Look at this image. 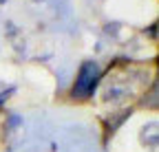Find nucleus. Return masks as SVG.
Masks as SVG:
<instances>
[{
	"mask_svg": "<svg viewBox=\"0 0 159 152\" xmlns=\"http://www.w3.org/2000/svg\"><path fill=\"white\" fill-rule=\"evenodd\" d=\"M97 82H99V66L97 62H84L77 71V80H75V86H73V97L77 99H84V97H91L97 88Z\"/></svg>",
	"mask_w": 159,
	"mask_h": 152,
	"instance_id": "obj_1",
	"label": "nucleus"
},
{
	"mask_svg": "<svg viewBox=\"0 0 159 152\" xmlns=\"http://www.w3.org/2000/svg\"><path fill=\"white\" fill-rule=\"evenodd\" d=\"M2 2H7V0H0V5H2Z\"/></svg>",
	"mask_w": 159,
	"mask_h": 152,
	"instance_id": "obj_2",
	"label": "nucleus"
}]
</instances>
